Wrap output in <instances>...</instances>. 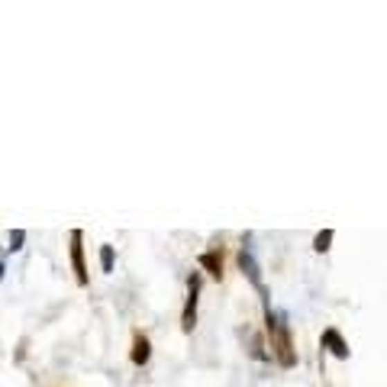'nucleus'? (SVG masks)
Returning <instances> with one entry per match:
<instances>
[{
  "instance_id": "3",
  "label": "nucleus",
  "mask_w": 387,
  "mask_h": 387,
  "mask_svg": "<svg viewBox=\"0 0 387 387\" xmlns=\"http://www.w3.org/2000/svg\"><path fill=\"white\" fill-rule=\"evenodd\" d=\"M239 268L246 271V278L252 284H255V291L264 297V284H262V268H258V262H255V255H252V249H242L239 252Z\"/></svg>"
},
{
  "instance_id": "5",
  "label": "nucleus",
  "mask_w": 387,
  "mask_h": 387,
  "mask_svg": "<svg viewBox=\"0 0 387 387\" xmlns=\"http://www.w3.org/2000/svg\"><path fill=\"white\" fill-rule=\"evenodd\" d=\"M323 345L336 355V359H349V345H345V339H342L336 330H326L323 332Z\"/></svg>"
},
{
  "instance_id": "1",
  "label": "nucleus",
  "mask_w": 387,
  "mask_h": 387,
  "mask_svg": "<svg viewBox=\"0 0 387 387\" xmlns=\"http://www.w3.org/2000/svg\"><path fill=\"white\" fill-rule=\"evenodd\" d=\"M264 323H268V336H271V355L278 359L281 368H294L297 365V352H294L291 330H287L284 316L271 313V307H264Z\"/></svg>"
},
{
  "instance_id": "6",
  "label": "nucleus",
  "mask_w": 387,
  "mask_h": 387,
  "mask_svg": "<svg viewBox=\"0 0 387 387\" xmlns=\"http://www.w3.org/2000/svg\"><path fill=\"white\" fill-rule=\"evenodd\" d=\"M149 359H152L149 339H145L142 332H136V336H132V365H145Z\"/></svg>"
},
{
  "instance_id": "2",
  "label": "nucleus",
  "mask_w": 387,
  "mask_h": 387,
  "mask_svg": "<svg viewBox=\"0 0 387 387\" xmlns=\"http://www.w3.org/2000/svg\"><path fill=\"white\" fill-rule=\"evenodd\" d=\"M197 297H200V274L194 271L188 278V303H184V313H181V330L194 332V323H197Z\"/></svg>"
},
{
  "instance_id": "9",
  "label": "nucleus",
  "mask_w": 387,
  "mask_h": 387,
  "mask_svg": "<svg viewBox=\"0 0 387 387\" xmlns=\"http://www.w3.org/2000/svg\"><path fill=\"white\" fill-rule=\"evenodd\" d=\"M100 268L114 271V246H100Z\"/></svg>"
},
{
  "instance_id": "10",
  "label": "nucleus",
  "mask_w": 387,
  "mask_h": 387,
  "mask_svg": "<svg viewBox=\"0 0 387 387\" xmlns=\"http://www.w3.org/2000/svg\"><path fill=\"white\" fill-rule=\"evenodd\" d=\"M23 239H26V233H23V229H13V233H10V249H13V252L23 249Z\"/></svg>"
},
{
  "instance_id": "8",
  "label": "nucleus",
  "mask_w": 387,
  "mask_h": 387,
  "mask_svg": "<svg viewBox=\"0 0 387 387\" xmlns=\"http://www.w3.org/2000/svg\"><path fill=\"white\" fill-rule=\"evenodd\" d=\"M332 246V229H323V233H316V239H313V249L316 252H330Z\"/></svg>"
},
{
  "instance_id": "4",
  "label": "nucleus",
  "mask_w": 387,
  "mask_h": 387,
  "mask_svg": "<svg viewBox=\"0 0 387 387\" xmlns=\"http://www.w3.org/2000/svg\"><path fill=\"white\" fill-rule=\"evenodd\" d=\"M71 264H75L78 284H87V264H84V246H81V229L71 233Z\"/></svg>"
},
{
  "instance_id": "7",
  "label": "nucleus",
  "mask_w": 387,
  "mask_h": 387,
  "mask_svg": "<svg viewBox=\"0 0 387 387\" xmlns=\"http://www.w3.org/2000/svg\"><path fill=\"white\" fill-rule=\"evenodd\" d=\"M197 262H200V268H207L213 278H219V274H223V258H219V252H204Z\"/></svg>"
}]
</instances>
